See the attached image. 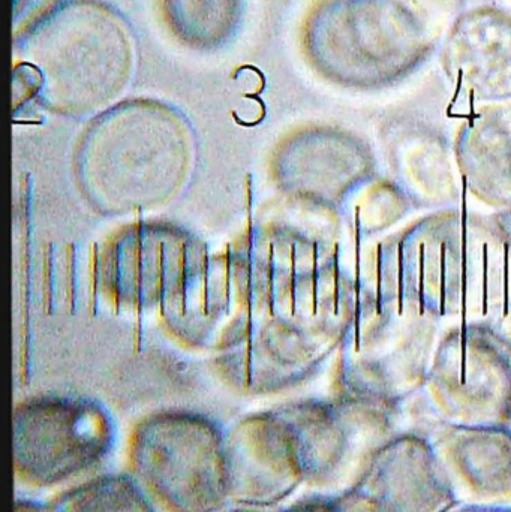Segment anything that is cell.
I'll return each instance as SVG.
<instances>
[{
    "mask_svg": "<svg viewBox=\"0 0 511 512\" xmlns=\"http://www.w3.org/2000/svg\"><path fill=\"white\" fill-rule=\"evenodd\" d=\"M110 415L83 399L39 397L14 414V477L26 490H53L95 472L113 453Z\"/></svg>",
    "mask_w": 511,
    "mask_h": 512,
    "instance_id": "6",
    "label": "cell"
},
{
    "mask_svg": "<svg viewBox=\"0 0 511 512\" xmlns=\"http://www.w3.org/2000/svg\"><path fill=\"white\" fill-rule=\"evenodd\" d=\"M171 35L188 48L215 50L239 29L243 0H158Z\"/></svg>",
    "mask_w": 511,
    "mask_h": 512,
    "instance_id": "15",
    "label": "cell"
},
{
    "mask_svg": "<svg viewBox=\"0 0 511 512\" xmlns=\"http://www.w3.org/2000/svg\"><path fill=\"white\" fill-rule=\"evenodd\" d=\"M495 6L511 15V0H495Z\"/></svg>",
    "mask_w": 511,
    "mask_h": 512,
    "instance_id": "24",
    "label": "cell"
},
{
    "mask_svg": "<svg viewBox=\"0 0 511 512\" xmlns=\"http://www.w3.org/2000/svg\"><path fill=\"white\" fill-rule=\"evenodd\" d=\"M218 512H276L272 510H261V508L252 507H240V505H230V507L224 508V510Z\"/></svg>",
    "mask_w": 511,
    "mask_h": 512,
    "instance_id": "23",
    "label": "cell"
},
{
    "mask_svg": "<svg viewBox=\"0 0 511 512\" xmlns=\"http://www.w3.org/2000/svg\"><path fill=\"white\" fill-rule=\"evenodd\" d=\"M510 427H511V423H510Z\"/></svg>",
    "mask_w": 511,
    "mask_h": 512,
    "instance_id": "25",
    "label": "cell"
},
{
    "mask_svg": "<svg viewBox=\"0 0 511 512\" xmlns=\"http://www.w3.org/2000/svg\"><path fill=\"white\" fill-rule=\"evenodd\" d=\"M68 0H17L14 15L15 39L41 23Z\"/></svg>",
    "mask_w": 511,
    "mask_h": 512,
    "instance_id": "19",
    "label": "cell"
},
{
    "mask_svg": "<svg viewBox=\"0 0 511 512\" xmlns=\"http://www.w3.org/2000/svg\"><path fill=\"white\" fill-rule=\"evenodd\" d=\"M383 173L407 195L416 212L464 206L461 174L455 158V132L420 117H392L377 132Z\"/></svg>",
    "mask_w": 511,
    "mask_h": 512,
    "instance_id": "10",
    "label": "cell"
},
{
    "mask_svg": "<svg viewBox=\"0 0 511 512\" xmlns=\"http://www.w3.org/2000/svg\"><path fill=\"white\" fill-rule=\"evenodd\" d=\"M278 512H375L362 493L353 490L345 495L312 493Z\"/></svg>",
    "mask_w": 511,
    "mask_h": 512,
    "instance_id": "18",
    "label": "cell"
},
{
    "mask_svg": "<svg viewBox=\"0 0 511 512\" xmlns=\"http://www.w3.org/2000/svg\"><path fill=\"white\" fill-rule=\"evenodd\" d=\"M509 240L494 213L462 206L429 212L366 243L360 292L399 315L440 322L491 318Z\"/></svg>",
    "mask_w": 511,
    "mask_h": 512,
    "instance_id": "1",
    "label": "cell"
},
{
    "mask_svg": "<svg viewBox=\"0 0 511 512\" xmlns=\"http://www.w3.org/2000/svg\"><path fill=\"white\" fill-rule=\"evenodd\" d=\"M497 218L498 224L503 228L504 233L511 239V210L509 212L494 213Z\"/></svg>",
    "mask_w": 511,
    "mask_h": 512,
    "instance_id": "22",
    "label": "cell"
},
{
    "mask_svg": "<svg viewBox=\"0 0 511 512\" xmlns=\"http://www.w3.org/2000/svg\"><path fill=\"white\" fill-rule=\"evenodd\" d=\"M296 436L305 487L345 495L362 483L377 454L398 435L402 409L357 397L279 409Z\"/></svg>",
    "mask_w": 511,
    "mask_h": 512,
    "instance_id": "7",
    "label": "cell"
},
{
    "mask_svg": "<svg viewBox=\"0 0 511 512\" xmlns=\"http://www.w3.org/2000/svg\"><path fill=\"white\" fill-rule=\"evenodd\" d=\"M452 12L453 0H318L303 21V54L333 86L380 92L422 68Z\"/></svg>",
    "mask_w": 511,
    "mask_h": 512,
    "instance_id": "2",
    "label": "cell"
},
{
    "mask_svg": "<svg viewBox=\"0 0 511 512\" xmlns=\"http://www.w3.org/2000/svg\"><path fill=\"white\" fill-rule=\"evenodd\" d=\"M441 63L455 95L474 108L511 101V15L497 6L459 15L444 36Z\"/></svg>",
    "mask_w": 511,
    "mask_h": 512,
    "instance_id": "11",
    "label": "cell"
},
{
    "mask_svg": "<svg viewBox=\"0 0 511 512\" xmlns=\"http://www.w3.org/2000/svg\"><path fill=\"white\" fill-rule=\"evenodd\" d=\"M15 42L24 78L59 110H92L119 95L131 78V33L98 0H68Z\"/></svg>",
    "mask_w": 511,
    "mask_h": 512,
    "instance_id": "3",
    "label": "cell"
},
{
    "mask_svg": "<svg viewBox=\"0 0 511 512\" xmlns=\"http://www.w3.org/2000/svg\"><path fill=\"white\" fill-rule=\"evenodd\" d=\"M230 505L272 510L305 487L296 436L281 412L254 415L225 433Z\"/></svg>",
    "mask_w": 511,
    "mask_h": 512,
    "instance_id": "9",
    "label": "cell"
},
{
    "mask_svg": "<svg viewBox=\"0 0 511 512\" xmlns=\"http://www.w3.org/2000/svg\"><path fill=\"white\" fill-rule=\"evenodd\" d=\"M446 512H511L510 507H474V505L456 504Z\"/></svg>",
    "mask_w": 511,
    "mask_h": 512,
    "instance_id": "21",
    "label": "cell"
},
{
    "mask_svg": "<svg viewBox=\"0 0 511 512\" xmlns=\"http://www.w3.org/2000/svg\"><path fill=\"white\" fill-rule=\"evenodd\" d=\"M378 512H446L456 505L431 441L398 433L357 486Z\"/></svg>",
    "mask_w": 511,
    "mask_h": 512,
    "instance_id": "13",
    "label": "cell"
},
{
    "mask_svg": "<svg viewBox=\"0 0 511 512\" xmlns=\"http://www.w3.org/2000/svg\"><path fill=\"white\" fill-rule=\"evenodd\" d=\"M344 207H347L351 231L363 243L374 242L398 230L416 212L405 192L383 171L363 183Z\"/></svg>",
    "mask_w": 511,
    "mask_h": 512,
    "instance_id": "16",
    "label": "cell"
},
{
    "mask_svg": "<svg viewBox=\"0 0 511 512\" xmlns=\"http://www.w3.org/2000/svg\"><path fill=\"white\" fill-rule=\"evenodd\" d=\"M419 396L438 426H510V343L482 322L449 325Z\"/></svg>",
    "mask_w": 511,
    "mask_h": 512,
    "instance_id": "8",
    "label": "cell"
},
{
    "mask_svg": "<svg viewBox=\"0 0 511 512\" xmlns=\"http://www.w3.org/2000/svg\"><path fill=\"white\" fill-rule=\"evenodd\" d=\"M47 502L53 512H158L128 472L95 475Z\"/></svg>",
    "mask_w": 511,
    "mask_h": 512,
    "instance_id": "17",
    "label": "cell"
},
{
    "mask_svg": "<svg viewBox=\"0 0 511 512\" xmlns=\"http://www.w3.org/2000/svg\"><path fill=\"white\" fill-rule=\"evenodd\" d=\"M465 192L492 213L511 210V101L474 108L455 132Z\"/></svg>",
    "mask_w": 511,
    "mask_h": 512,
    "instance_id": "14",
    "label": "cell"
},
{
    "mask_svg": "<svg viewBox=\"0 0 511 512\" xmlns=\"http://www.w3.org/2000/svg\"><path fill=\"white\" fill-rule=\"evenodd\" d=\"M429 441L456 504L510 507V426L440 424Z\"/></svg>",
    "mask_w": 511,
    "mask_h": 512,
    "instance_id": "12",
    "label": "cell"
},
{
    "mask_svg": "<svg viewBox=\"0 0 511 512\" xmlns=\"http://www.w3.org/2000/svg\"><path fill=\"white\" fill-rule=\"evenodd\" d=\"M128 474L158 512H218L230 505L225 433L189 412H159L135 424Z\"/></svg>",
    "mask_w": 511,
    "mask_h": 512,
    "instance_id": "4",
    "label": "cell"
},
{
    "mask_svg": "<svg viewBox=\"0 0 511 512\" xmlns=\"http://www.w3.org/2000/svg\"><path fill=\"white\" fill-rule=\"evenodd\" d=\"M446 327L432 319L399 315L360 292L341 364V393L402 409L425 387Z\"/></svg>",
    "mask_w": 511,
    "mask_h": 512,
    "instance_id": "5",
    "label": "cell"
},
{
    "mask_svg": "<svg viewBox=\"0 0 511 512\" xmlns=\"http://www.w3.org/2000/svg\"><path fill=\"white\" fill-rule=\"evenodd\" d=\"M14 512H53L48 502L35 501V499L21 498L14 504Z\"/></svg>",
    "mask_w": 511,
    "mask_h": 512,
    "instance_id": "20",
    "label": "cell"
}]
</instances>
